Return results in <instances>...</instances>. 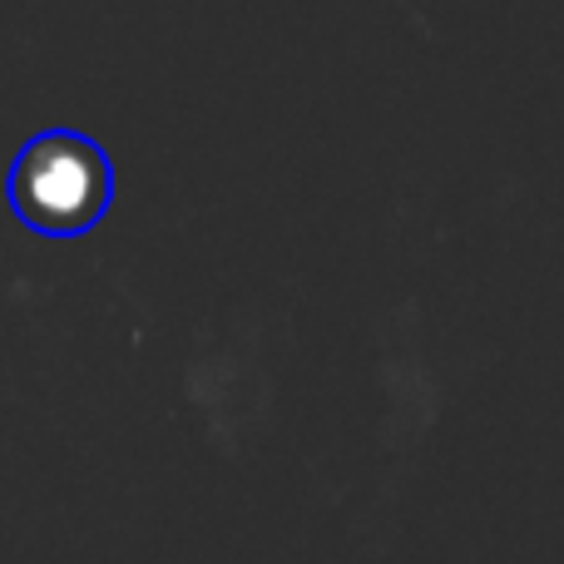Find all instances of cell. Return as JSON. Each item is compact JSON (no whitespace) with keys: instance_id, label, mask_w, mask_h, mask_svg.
Masks as SVG:
<instances>
[{"instance_id":"cell-1","label":"cell","mask_w":564,"mask_h":564,"mask_svg":"<svg viewBox=\"0 0 564 564\" xmlns=\"http://www.w3.org/2000/svg\"><path fill=\"white\" fill-rule=\"evenodd\" d=\"M10 204L40 234H79L109 204V159L85 134H40L20 149Z\"/></svg>"}]
</instances>
